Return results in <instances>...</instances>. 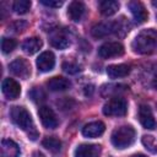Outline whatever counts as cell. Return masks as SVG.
Returning a JSON list of instances; mask_svg holds the SVG:
<instances>
[{"label":"cell","mask_w":157,"mask_h":157,"mask_svg":"<svg viewBox=\"0 0 157 157\" xmlns=\"http://www.w3.org/2000/svg\"><path fill=\"white\" fill-rule=\"evenodd\" d=\"M101 146L92 144H82L76 147L75 157H101Z\"/></svg>","instance_id":"12"},{"label":"cell","mask_w":157,"mask_h":157,"mask_svg":"<svg viewBox=\"0 0 157 157\" xmlns=\"http://www.w3.org/2000/svg\"><path fill=\"white\" fill-rule=\"evenodd\" d=\"M128 7H129L134 20L137 23H144L148 18V12H147V10H146V7L144 6L142 2L134 0V1H130L128 4Z\"/></svg>","instance_id":"10"},{"label":"cell","mask_w":157,"mask_h":157,"mask_svg":"<svg viewBox=\"0 0 157 157\" xmlns=\"http://www.w3.org/2000/svg\"><path fill=\"white\" fill-rule=\"evenodd\" d=\"M31 157H44V155L42 153V152H39V151H36V152H33L32 153V156Z\"/></svg>","instance_id":"28"},{"label":"cell","mask_w":157,"mask_h":157,"mask_svg":"<svg viewBox=\"0 0 157 157\" xmlns=\"http://www.w3.org/2000/svg\"><path fill=\"white\" fill-rule=\"evenodd\" d=\"M49 40H50V44H52L54 48L60 49V50L66 49V48L70 45V39H69L67 34H66L63 29H58V31L53 32V33L50 34Z\"/></svg>","instance_id":"14"},{"label":"cell","mask_w":157,"mask_h":157,"mask_svg":"<svg viewBox=\"0 0 157 157\" xmlns=\"http://www.w3.org/2000/svg\"><path fill=\"white\" fill-rule=\"evenodd\" d=\"M152 5H153V6H157V0H155V1H152Z\"/></svg>","instance_id":"31"},{"label":"cell","mask_w":157,"mask_h":157,"mask_svg":"<svg viewBox=\"0 0 157 157\" xmlns=\"http://www.w3.org/2000/svg\"><path fill=\"white\" fill-rule=\"evenodd\" d=\"M10 115H11V120L13 121L15 125H17L21 130L27 131L28 136L32 140H36L38 134H37V130L34 128L32 117H31L29 112L25 107H20V105L12 107L11 112H10Z\"/></svg>","instance_id":"2"},{"label":"cell","mask_w":157,"mask_h":157,"mask_svg":"<svg viewBox=\"0 0 157 157\" xmlns=\"http://www.w3.org/2000/svg\"><path fill=\"white\" fill-rule=\"evenodd\" d=\"M119 2L115 0H103L99 2V11L103 16H113L119 10Z\"/></svg>","instance_id":"21"},{"label":"cell","mask_w":157,"mask_h":157,"mask_svg":"<svg viewBox=\"0 0 157 157\" xmlns=\"http://www.w3.org/2000/svg\"><path fill=\"white\" fill-rule=\"evenodd\" d=\"M43 43H42V39L38 38V37H31V38H27L23 43H22V49L25 53L32 55V54H36L37 52H39V49L42 48Z\"/></svg>","instance_id":"20"},{"label":"cell","mask_w":157,"mask_h":157,"mask_svg":"<svg viewBox=\"0 0 157 157\" xmlns=\"http://www.w3.org/2000/svg\"><path fill=\"white\" fill-rule=\"evenodd\" d=\"M38 115L40 118V121H42L43 126L47 128V129H55L59 124L58 118H56L54 110L50 107L42 105L38 110Z\"/></svg>","instance_id":"8"},{"label":"cell","mask_w":157,"mask_h":157,"mask_svg":"<svg viewBox=\"0 0 157 157\" xmlns=\"http://www.w3.org/2000/svg\"><path fill=\"white\" fill-rule=\"evenodd\" d=\"M9 67H10V71H11L15 76H17V77H20V78H28L29 75H31V65H29V63H28L26 59H23V58H17V59H15L13 61L10 63Z\"/></svg>","instance_id":"6"},{"label":"cell","mask_w":157,"mask_h":157,"mask_svg":"<svg viewBox=\"0 0 157 157\" xmlns=\"http://www.w3.org/2000/svg\"><path fill=\"white\" fill-rule=\"evenodd\" d=\"M1 91L7 99H16L21 94V86L13 78H4L1 83Z\"/></svg>","instance_id":"9"},{"label":"cell","mask_w":157,"mask_h":157,"mask_svg":"<svg viewBox=\"0 0 157 157\" xmlns=\"http://www.w3.org/2000/svg\"><path fill=\"white\" fill-rule=\"evenodd\" d=\"M114 33V22H103V23H98L96 26L92 27L91 29V34L94 38H104L109 34Z\"/></svg>","instance_id":"16"},{"label":"cell","mask_w":157,"mask_h":157,"mask_svg":"<svg viewBox=\"0 0 157 157\" xmlns=\"http://www.w3.org/2000/svg\"><path fill=\"white\" fill-rule=\"evenodd\" d=\"M131 157H146V156L142 155V153H136V155H134V156H131Z\"/></svg>","instance_id":"30"},{"label":"cell","mask_w":157,"mask_h":157,"mask_svg":"<svg viewBox=\"0 0 157 157\" xmlns=\"http://www.w3.org/2000/svg\"><path fill=\"white\" fill-rule=\"evenodd\" d=\"M135 137H136L135 129L130 125H123L113 131L110 140L114 147L123 150L131 146L135 141Z\"/></svg>","instance_id":"3"},{"label":"cell","mask_w":157,"mask_h":157,"mask_svg":"<svg viewBox=\"0 0 157 157\" xmlns=\"http://www.w3.org/2000/svg\"><path fill=\"white\" fill-rule=\"evenodd\" d=\"M40 4H43V5H45V6H48V7H60V6H63V1L60 0H40Z\"/></svg>","instance_id":"27"},{"label":"cell","mask_w":157,"mask_h":157,"mask_svg":"<svg viewBox=\"0 0 157 157\" xmlns=\"http://www.w3.org/2000/svg\"><path fill=\"white\" fill-rule=\"evenodd\" d=\"M128 112V103L124 98L114 96L103 105V114L107 117H124Z\"/></svg>","instance_id":"4"},{"label":"cell","mask_w":157,"mask_h":157,"mask_svg":"<svg viewBox=\"0 0 157 157\" xmlns=\"http://www.w3.org/2000/svg\"><path fill=\"white\" fill-rule=\"evenodd\" d=\"M124 54V45L119 42H105L98 48V55L103 59L115 58Z\"/></svg>","instance_id":"5"},{"label":"cell","mask_w":157,"mask_h":157,"mask_svg":"<svg viewBox=\"0 0 157 157\" xmlns=\"http://www.w3.org/2000/svg\"><path fill=\"white\" fill-rule=\"evenodd\" d=\"M42 145H43V147H45L47 150H49L53 153H56L61 150V141L54 136L44 137L42 141Z\"/></svg>","instance_id":"22"},{"label":"cell","mask_w":157,"mask_h":157,"mask_svg":"<svg viewBox=\"0 0 157 157\" xmlns=\"http://www.w3.org/2000/svg\"><path fill=\"white\" fill-rule=\"evenodd\" d=\"M12 9L18 15H25L31 9V1L29 0H16L12 5Z\"/></svg>","instance_id":"23"},{"label":"cell","mask_w":157,"mask_h":157,"mask_svg":"<svg viewBox=\"0 0 157 157\" xmlns=\"http://www.w3.org/2000/svg\"><path fill=\"white\" fill-rule=\"evenodd\" d=\"M131 48L137 54H152L157 52V31L153 28L142 29L134 38Z\"/></svg>","instance_id":"1"},{"label":"cell","mask_w":157,"mask_h":157,"mask_svg":"<svg viewBox=\"0 0 157 157\" xmlns=\"http://www.w3.org/2000/svg\"><path fill=\"white\" fill-rule=\"evenodd\" d=\"M16 45H17V42H16L15 39H12V38H6V37H4V38L1 39V50H2L4 54L11 53V52L16 48Z\"/></svg>","instance_id":"25"},{"label":"cell","mask_w":157,"mask_h":157,"mask_svg":"<svg viewBox=\"0 0 157 157\" xmlns=\"http://www.w3.org/2000/svg\"><path fill=\"white\" fill-rule=\"evenodd\" d=\"M63 70L66 72V74H70V75H74V74H77L81 67L80 65H77L76 63H72V61H65L63 64Z\"/></svg>","instance_id":"26"},{"label":"cell","mask_w":157,"mask_h":157,"mask_svg":"<svg viewBox=\"0 0 157 157\" xmlns=\"http://www.w3.org/2000/svg\"><path fill=\"white\" fill-rule=\"evenodd\" d=\"M152 86H153V87L157 90V76H156V78L153 80V82H152Z\"/></svg>","instance_id":"29"},{"label":"cell","mask_w":157,"mask_h":157,"mask_svg":"<svg viewBox=\"0 0 157 157\" xmlns=\"http://www.w3.org/2000/svg\"><path fill=\"white\" fill-rule=\"evenodd\" d=\"M139 120L145 129L155 130L157 128V121L155 119V115H153L151 108L146 104H142L139 108Z\"/></svg>","instance_id":"7"},{"label":"cell","mask_w":157,"mask_h":157,"mask_svg":"<svg viewBox=\"0 0 157 157\" xmlns=\"http://www.w3.org/2000/svg\"><path fill=\"white\" fill-rule=\"evenodd\" d=\"M71 86V82L61 76H54L47 81V87L53 92H63L69 90Z\"/></svg>","instance_id":"15"},{"label":"cell","mask_w":157,"mask_h":157,"mask_svg":"<svg viewBox=\"0 0 157 157\" xmlns=\"http://www.w3.org/2000/svg\"><path fill=\"white\" fill-rule=\"evenodd\" d=\"M105 130V125L102 121H91L88 124H86L82 128V135L85 137H90V139H94L101 136Z\"/></svg>","instance_id":"13"},{"label":"cell","mask_w":157,"mask_h":157,"mask_svg":"<svg viewBox=\"0 0 157 157\" xmlns=\"http://www.w3.org/2000/svg\"><path fill=\"white\" fill-rule=\"evenodd\" d=\"M36 64L40 72H48L55 66V56L52 52H43L37 58Z\"/></svg>","instance_id":"11"},{"label":"cell","mask_w":157,"mask_h":157,"mask_svg":"<svg viewBox=\"0 0 157 157\" xmlns=\"http://www.w3.org/2000/svg\"><path fill=\"white\" fill-rule=\"evenodd\" d=\"M142 144L146 147V150H148L152 153H157V142L156 139L151 135H144L142 136Z\"/></svg>","instance_id":"24"},{"label":"cell","mask_w":157,"mask_h":157,"mask_svg":"<svg viewBox=\"0 0 157 157\" xmlns=\"http://www.w3.org/2000/svg\"><path fill=\"white\" fill-rule=\"evenodd\" d=\"M130 72V66L125 64H115V65H109L107 67V75L110 78H120L128 76Z\"/></svg>","instance_id":"19"},{"label":"cell","mask_w":157,"mask_h":157,"mask_svg":"<svg viewBox=\"0 0 157 157\" xmlns=\"http://www.w3.org/2000/svg\"><path fill=\"white\" fill-rule=\"evenodd\" d=\"M18 156H20V147L13 140L5 139L1 141V157H18Z\"/></svg>","instance_id":"18"},{"label":"cell","mask_w":157,"mask_h":157,"mask_svg":"<svg viewBox=\"0 0 157 157\" xmlns=\"http://www.w3.org/2000/svg\"><path fill=\"white\" fill-rule=\"evenodd\" d=\"M85 10H86V7H85L83 2H81V1H72V2H70L69 7H67V16L74 22H78L83 17Z\"/></svg>","instance_id":"17"}]
</instances>
